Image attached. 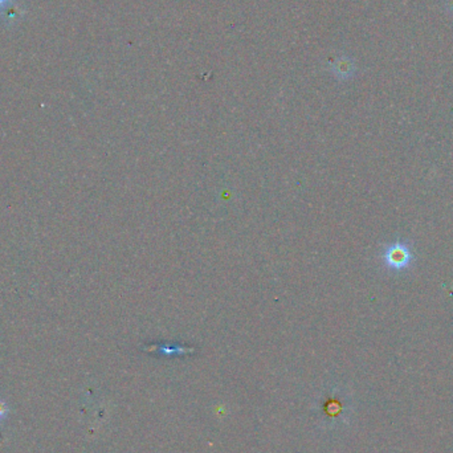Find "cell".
Segmentation results:
<instances>
[{
  "label": "cell",
  "instance_id": "cell-1",
  "mask_svg": "<svg viewBox=\"0 0 453 453\" xmlns=\"http://www.w3.org/2000/svg\"><path fill=\"white\" fill-rule=\"evenodd\" d=\"M346 398L339 389H326L324 394L315 400L314 415L317 421L324 428H337L345 421Z\"/></svg>",
  "mask_w": 453,
  "mask_h": 453
},
{
  "label": "cell",
  "instance_id": "cell-4",
  "mask_svg": "<svg viewBox=\"0 0 453 453\" xmlns=\"http://www.w3.org/2000/svg\"><path fill=\"white\" fill-rule=\"evenodd\" d=\"M12 0H0V11H6L10 4H11Z\"/></svg>",
  "mask_w": 453,
  "mask_h": 453
},
{
  "label": "cell",
  "instance_id": "cell-2",
  "mask_svg": "<svg viewBox=\"0 0 453 453\" xmlns=\"http://www.w3.org/2000/svg\"><path fill=\"white\" fill-rule=\"evenodd\" d=\"M383 261L386 262V265L389 267V270H406L410 267L411 261H412L410 248L401 241L391 244L383 252Z\"/></svg>",
  "mask_w": 453,
  "mask_h": 453
},
{
  "label": "cell",
  "instance_id": "cell-3",
  "mask_svg": "<svg viewBox=\"0 0 453 453\" xmlns=\"http://www.w3.org/2000/svg\"><path fill=\"white\" fill-rule=\"evenodd\" d=\"M8 415H10V407H8V404H7L6 400L0 398V424L7 421Z\"/></svg>",
  "mask_w": 453,
  "mask_h": 453
}]
</instances>
